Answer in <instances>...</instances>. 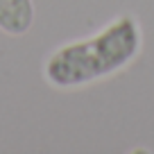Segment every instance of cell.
Instances as JSON below:
<instances>
[{"mask_svg": "<svg viewBox=\"0 0 154 154\" xmlns=\"http://www.w3.org/2000/svg\"><path fill=\"white\" fill-rule=\"evenodd\" d=\"M34 0H0V32L7 36H25L34 25Z\"/></svg>", "mask_w": 154, "mask_h": 154, "instance_id": "2", "label": "cell"}, {"mask_svg": "<svg viewBox=\"0 0 154 154\" xmlns=\"http://www.w3.org/2000/svg\"><path fill=\"white\" fill-rule=\"evenodd\" d=\"M143 50V27L134 14H118L86 38L54 48L43 61V79L57 91H75L125 70Z\"/></svg>", "mask_w": 154, "mask_h": 154, "instance_id": "1", "label": "cell"}]
</instances>
